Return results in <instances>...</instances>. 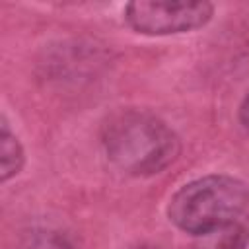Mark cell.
<instances>
[{"label":"cell","mask_w":249,"mask_h":249,"mask_svg":"<svg viewBox=\"0 0 249 249\" xmlns=\"http://www.w3.org/2000/svg\"><path fill=\"white\" fill-rule=\"evenodd\" d=\"M103 144L109 158L132 175L158 173L179 152L173 130L144 111H121L113 115L103 126Z\"/></svg>","instance_id":"1"},{"label":"cell","mask_w":249,"mask_h":249,"mask_svg":"<svg viewBox=\"0 0 249 249\" xmlns=\"http://www.w3.org/2000/svg\"><path fill=\"white\" fill-rule=\"evenodd\" d=\"M249 200L247 187L228 175H208L179 189L169 202V218L189 233L202 235L233 222Z\"/></svg>","instance_id":"2"},{"label":"cell","mask_w":249,"mask_h":249,"mask_svg":"<svg viewBox=\"0 0 249 249\" xmlns=\"http://www.w3.org/2000/svg\"><path fill=\"white\" fill-rule=\"evenodd\" d=\"M210 2L136 0L126 6V21L146 35H169L202 27L212 16Z\"/></svg>","instance_id":"3"},{"label":"cell","mask_w":249,"mask_h":249,"mask_svg":"<svg viewBox=\"0 0 249 249\" xmlns=\"http://www.w3.org/2000/svg\"><path fill=\"white\" fill-rule=\"evenodd\" d=\"M245 241H247L245 230L239 224L230 222L202 233L200 249H243Z\"/></svg>","instance_id":"4"},{"label":"cell","mask_w":249,"mask_h":249,"mask_svg":"<svg viewBox=\"0 0 249 249\" xmlns=\"http://www.w3.org/2000/svg\"><path fill=\"white\" fill-rule=\"evenodd\" d=\"M0 160H2V181H8L21 169L23 152L18 138L8 130L6 121H2V134H0Z\"/></svg>","instance_id":"5"},{"label":"cell","mask_w":249,"mask_h":249,"mask_svg":"<svg viewBox=\"0 0 249 249\" xmlns=\"http://www.w3.org/2000/svg\"><path fill=\"white\" fill-rule=\"evenodd\" d=\"M18 249H72L62 237H58L56 233L51 231H31L27 233Z\"/></svg>","instance_id":"6"},{"label":"cell","mask_w":249,"mask_h":249,"mask_svg":"<svg viewBox=\"0 0 249 249\" xmlns=\"http://www.w3.org/2000/svg\"><path fill=\"white\" fill-rule=\"evenodd\" d=\"M239 119H241V123L249 128V93L245 95V99H243V103H241V107H239Z\"/></svg>","instance_id":"7"}]
</instances>
